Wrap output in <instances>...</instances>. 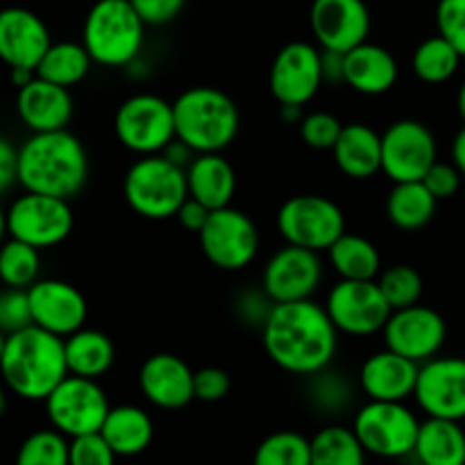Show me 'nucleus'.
I'll use <instances>...</instances> for the list:
<instances>
[{
  "instance_id": "1",
  "label": "nucleus",
  "mask_w": 465,
  "mask_h": 465,
  "mask_svg": "<svg viewBox=\"0 0 465 465\" xmlns=\"http://www.w3.org/2000/svg\"><path fill=\"white\" fill-rule=\"evenodd\" d=\"M263 350L282 371L313 377L327 371L336 357L339 331L325 307L313 300L275 304L262 330Z\"/></svg>"
},
{
  "instance_id": "2",
  "label": "nucleus",
  "mask_w": 465,
  "mask_h": 465,
  "mask_svg": "<svg viewBox=\"0 0 465 465\" xmlns=\"http://www.w3.org/2000/svg\"><path fill=\"white\" fill-rule=\"evenodd\" d=\"M89 182V154L84 145L64 132L32 134L18 148V184L25 193L50 195L71 203Z\"/></svg>"
},
{
  "instance_id": "3",
  "label": "nucleus",
  "mask_w": 465,
  "mask_h": 465,
  "mask_svg": "<svg viewBox=\"0 0 465 465\" xmlns=\"http://www.w3.org/2000/svg\"><path fill=\"white\" fill-rule=\"evenodd\" d=\"M0 375L18 398L45 402L68 377L64 339L35 325L7 336L0 359Z\"/></svg>"
},
{
  "instance_id": "4",
  "label": "nucleus",
  "mask_w": 465,
  "mask_h": 465,
  "mask_svg": "<svg viewBox=\"0 0 465 465\" xmlns=\"http://www.w3.org/2000/svg\"><path fill=\"white\" fill-rule=\"evenodd\" d=\"M175 139L195 154L223 153L239 134L241 116L234 100L213 86H191L173 103Z\"/></svg>"
},
{
  "instance_id": "5",
  "label": "nucleus",
  "mask_w": 465,
  "mask_h": 465,
  "mask_svg": "<svg viewBox=\"0 0 465 465\" xmlns=\"http://www.w3.org/2000/svg\"><path fill=\"white\" fill-rule=\"evenodd\" d=\"M145 23L130 0H98L82 27V45L100 66L123 68L139 57Z\"/></svg>"
},
{
  "instance_id": "6",
  "label": "nucleus",
  "mask_w": 465,
  "mask_h": 465,
  "mask_svg": "<svg viewBox=\"0 0 465 465\" xmlns=\"http://www.w3.org/2000/svg\"><path fill=\"white\" fill-rule=\"evenodd\" d=\"M123 193L134 213L148 221H166L177 216L182 204L189 200L186 171L162 154L141 157L127 168Z\"/></svg>"
},
{
  "instance_id": "7",
  "label": "nucleus",
  "mask_w": 465,
  "mask_h": 465,
  "mask_svg": "<svg viewBox=\"0 0 465 465\" xmlns=\"http://www.w3.org/2000/svg\"><path fill=\"white\" fill-rule=\"evenodd\" d=\"M114 132L123 148L153 157L175 141L173 103L154 94H136L123 100L114 116Z\"/></svg>"
},
{
  "instance_id": "8",
  "label": "nucleus",
  "mask_w": 465,
  "mask_h": 465,
  "mask_svg": "<svg viewBox=\"0 0 465 465\" xmlns=\"http://www.w3.org/2000/svg\"><path fill=\"white\" fill-rule=\"evenodd\" d=\"M277 230L286 245L325 252L345 234V213L325 195H295L277 212Z\"/></svg>"
},
{
  "instance_id": "9",
  "label": "nucleus",
  "mask_w": 465,
  "mask_h": 465,
  "mask_svg": "<svg viewBox=\"0 0 465 465\" xmlns=\"http://www.w3.org/2000/svg\"><path fill=\"white\" fill-rule=\"evenodd\" d=\"M352 431L366 454L402 459L416 450L420 420L404 402H366L354 416Z\"/></svg>"
},
{
  "instance_id": "10",
  "label": "nucleus",
  "mask_w": 465,
  "mask_h": 465,
  "mask_svg": "<svg viewBox=\"0 0 465 465\" xmlns=\"http://www.w3.org/2000/svg\"><path fill=\"white\" fill-rule=\"evenodd\" d=\"M44 404L53 430L68 440L100 434L112 411L107 393L98 381L73 375H68Z\"/></svg>"
},
{
  "instance_id": "11",
  "label": "nucleus",
  "mask_w": 465,
  "mask_h": 465,
  "mask_svg": "<svg viewBox=\"0 0 465 465\" xmlns=\"http://www.w3.org/2000/svg\"><path fill=\"white\" fill-rule=\"evenodd\" d=\"M436 136L425 123L402 118L386 127L381 134V173L393 184L422 182L430 168L439 162Z\"/></svg>"
},
{
  "instance_id": "12",
  "label": "nucleus",
  "mask_w": 465,
  "mask_h": 465,
  "mask_svg": "<svg viewBox=\"0 0 465 465\" xmlns=\"http://www.w3.org/2000/svg\"><path fill=\"white\" fill-rule=\"evenodd\" d=\"M71 203L50 195L25 193L7 209V234L36 250L64 243L73 232Z\"/></svg>"
},
{
  "instance_id": "13",
  "label": "nucleus",
  "mask_w": 465,
  "mask_h": 465,
  "mask_svg": "<svg viewBox=\"0 0 465 465\" xmlns=\"http://www.w3.org/2000/svg\"><path fill=\"white\" fill-rule=\"evenodd\" d=\"M325 312L339 334L372 336L384 331L391 318L389 302L375 282L339 280L327 293Z\"/></svg>"
},
{
  "instance_id": "14",
  "label": "nucleus",
  "mask_w": 465,
  "mask_h": 465,
  "mask_svg": "<svg viewBox=\"0 0 465 465\" xmlns=\"http://www.w3.org/2000/svg\"><path fill=\"white\" fill-rule=\"evenodd\" d=\"M204 257L221 271H241L259 252V230L248 213L234 207L212 212L198 234Z\"/></svg>"
},
{
  "instance_id": "15",
  "label": "nucleus",
  "mask_w": 465,
  "mask_h": 465,
  "mask_svg": "<svg viewBox=\"0 0 465 465\" xmlns=\"http://www.w3.org/2000/svg\"><path fill=\"white\" fill-rule=\"evenodd\" d=\"M322 82V53L307 41H291L272 59L268 84L280 107H304L316 98Z\"/></svg>"
},
{
  "instance_id": "16",
  "label": "nucleus",
  "mask_w": 465,
  "mask_h": 465,
  "mask_svg": "<svg viewBox=\"0 0 465 465\" xmlns=\"http://www.w3.org/2000/svg\"><path fill=\"white\" fill-rule=\"evenodd\" d=\"M381 334L386 350L420 366L440 352L448 336V325L439 312L416 304L391 313Z\"/></svg>"
},
{
  "instance_id": "17",
  "label": "nucleus",
  "mask_w": 465,
  "mask_h": 465,
  "mask_svg": "<svg viewBox=\"0 0 465 465\" xmlns=\"http://www.w3.org/2000/svg\"><path fill=\"white\" fill-rule=\"evenodd\" d=\"M413 398L427 418L465 420V359L434 357L420 363Z\"/></svg>"
},
{
  "instance_id": "18",
  "label": "nucleus",
  "mask_w": 465,
  "mask_h": 465,
  "mask_svg": "<svg viewBox=\"0 0 465 465\" xmlns=\"http://www.w3.org/2000/svg\"><path fill=\"white\" fill-rule=\"evenodd\" d=\"M322 282V262L312 250L284 245L268 259L262 289L275 304L312 300Z\"/></svg>"
},
{
  "instance_id": "19",
  "label": "nucleus",
  "mask_w": 465,
  "mask_h": 465,
  "mask_svg": "<svg viewBox=\"0 0 465 465\" xmlns=\"http://www.w3.org/2000/svg\"><path fill=\"white\" fill-rule=\"evenodd\" d=\"M309 21L321 50L330 53L348 54L371 35V12L363 0H313Z\"/></svg>"
},
{
  "instance_id": "20",
  "label": "nucleus",
  "mask_w": 465,
  "mask_h": 465,
  "mask_svg": "<svg viewBox=\"0 0 465 465\" xmlns=\"http://www.w3.org/2000/svg\"><path fill=\"white\" fill-rule=\"evenodd\" d=\"M32 325L48 334L68 339L84 330L89 307L80 289L62 280H39L27 289Z\"/></svg>"
},
{
  "instance_id": "21",
  "label": "nucleus",
  "mask_w": 465,
  "mask_h": 465,
  "mask_svg": "<svg viewBox=\"0 0 465 465\" xmlns=\"http://www.w3.org/2000/svg\"><path fill=\"white\" fill-rule=\"evenodd\" d=\"M53 45L45 23L25 7L0 9V62L35 71Z\"/></svg>"
},
{
  "instance_id": "22",
  "label": "nucleus",
  "mask_w": 465,
  "mask_h": 465,
  "mask_svg": "<svg viewBox=\"0 0 465 465\" xmlns=\"http://www.w3.org/2000/svg\"><path fill=\"white\" fill-rule=\"evenodd\" d=\"M193 377L195 372L184 359L177 354L159 352L145 359L141 366L139 386L150 404L166 411H177L195 400Z\"/></svg>"
},
{
  "instance_id": "23",
  "label": "nucleus",
  "mask_w": 465,
  "mask_h": 465,
  "mask_svg": "<svg viewBox=\"0 0 465 465\" xmlns=\"http://www.w3.org/2000/svg\"><path fill=\"white\" fill-rule=\"evenodd\" d=\"M420 366L391 350L371 354L359 371V384L368 402H407L416 393Z\"/></svg>"
},
{
  "instance_id": "24",
  "label": "nucleus",
  "mask_w": 465,
  "mask_h": 465,
  "mask_svg": "<svg viewBox=\"0 0 465 465\" xmlns=\"http://www.w3.org/2000/svg\"><path fill=\"white\" fill-rule=\"evenodd\" d=\"M16 112L32 134L64 132L73 121L71 91L35 77L16 94Z\"/></svg>"
},
{
  "instance_id": "25",
  "label": "nucleus",
  "mask_w": 465,
  "mask_h": 465,
  "mask_svg": "<svg viewBox=\"0 0 465 465\" xmlns=\"http://www.w3.org/2000/svg\"><path fill=\"white\" fill-rule=\"evenodd\" d=\"M398 62L377 44H361L343 59V84L361 95H381L398 82Z\"/></svg>"
},
{
  "instance_id": "26",
  "label": "nucleus",
  "mask_w": 465,
  "mask_h": 465,
  "mask_svg": "<svg viewBox=\"0 0 465 465\" xmlns=\"http://www.w3.org/2000/svg\"><path fill=\"white\" fill-rule=\"evenodd\" d=\"M189 198L198 200L209 212L230 207L236 193L234 166L221 153L198 154L186 168Z\"/></svg>"
},
{
  "instance_id": "27",
  "label": "nucleus",
  "mask_w": 465,
  "mask_h": 465,
  "mask_svg": "<svg viewBox=\"0 0 465 465\" xmlns=\"http://www.w3.org/2000/svg\"><path fill=\"white\" fill-rule=\"evenodd\" d=\"M331 154L343 175L368 180L381 171V134L366 123H350L343 125Z\"/></svg>"
},
{
  "instance_id": "28",
  "label": "nucleus",
  "mask_w": 465,
  "mask_h": 465,
  "mask_svg": "<svg viewBox=\"0 0 465 465\" xmlns=\"http://www.w3.org/2000/svg\"><path fill=\"white\" fill-rule=\"evenodd\" d=\"M100 436L107 440L116 457H136V454H143L153 443V418L134 404L112 407L103 430H100Z\"/></svg>"
},
{
  "instance_id": "29",
  "label": "nucleus",
  "mask_w": 465,
  "mask_h": 465,
  "mask_svg": "<svg viewBox=\"0 0 465 465\" xmlns=\"http://www.w3.org/2000/svg\"><path fill=\"white\" fill-rule=\"evenodd\" d=\"M64 352H66L68 375L82 380H98L107 375L116 359L112 339L103 331L86 330V327L64 339Z\"/></svg>"
},
{
  "instance_id": "30",
  "label": "nucleus",
  "mask_w": 465,
  "mask_h": 465,
  "mask_svg": "<svg viewBox=\"0 0 465 465\" xmlns=\"http://www.w3.org/2000/svg\"><path fill=\"white\" fill-rule=\"evenodd\" d=\"M413 454L420 465H465V431L461 422L427 418L420 422Z\"/></svg>"
},
{
  "instance_id": "31",
  "label": "nucleus",
  "mask_w": 465,
  "mask_h": 465,
  "mask_svg": "<svg viewBox=\"0 0 465 465\" xmlns=\"http://www.w3.org/2000/svg\"><path fill=\"white\" fill-rule=\"evenodd\" d=\"M330 263L341 280L348 282H375L381 271L380 250L366 236L345 232L330 250Z\"/></svg>"
},
{
  "instance_id": "32",
  "label": "nucleus",
  "mask_w": 465,
  "mask_h": 465,
  "mask_svg": "<svg viewBox=\"0 0 465 465\" xmlns=\"http://www.w3.org/2000/svg\"><path fill=\"white\" fill-rule=\"evenodd\" d=\"M439 200L427 191L422 182L393 184L386 200V216L398 230L416 232L434 218Z\"/></svg>"
},
{
  "instance_id": "33",
  "label": "nucleus",
  "mask_w": 465,
  "mask_h": 465,
  "mask_svg": "<svg viewBox=\"0 0 465 465\" xmlns=\"http://www.w3.org/2000/svg\"><path fill=\"white\" fill-rule=\"evenodd\" d=\"M94 59L89 57L86 48L75 41H59L48 48L44 59L36 66V77L57 84L62 89H71V86L80 84L86 75Z\"/></svg>"
},
{
  "instance_id": "34",
  "label": "nucleus",
  "mask_w": 465,
  "mask_h": 465,
  "mask_svg": "<svg viewBox=\"0 0 465 465\" xmlns=\"http://www.w3.org/2000/svg\"><path fill=\"white\" fill-rule=\"evenodd\" d=\"M312 465H366V450L352 427L327 425L309 439Z\"/></svg>"
},
{
  "instance_id": "35",
  "label": "nucleus",
  "mask_w": 465,
  "mask_h": 465,
  "mask_svg": "<svg viewBox=\"0 0 465 465\" xmlns=\"http://www.w3.org/2000/svg\"><path fill=\"white\" fill-rule=\"evenodd\" d=\"M461 54L443 39V36H430L416 48L411 59V68L418 80L425 84H443L459 71Z\"/></svg>"
},
{
  "instance_id": "36",
  "label": "nucleus",
  "mask_w": 465,
  "mask_h": 465,
  "mask_svg": "<svg viewBox=\"0 0 465 465\" xmlns=\"http://www.w3.org/2000/svg\"><path fill=\"white\" fill-rule=\"evenodd\" d=\"M41 271L39 250L32 245L9 239L0 245V282L9 289L27 291L36 284Z\"/></svg>"
},
{
  "instance_id": "37",
  "label": "nucleus",
  "mask_w": 465,
  "mask_h": 465,
  "mask_svg": "<svg viewBox=\"0 0 465 465\" xmlns=\"http://www.w3.org/2000/svg\"><path fill=\"white\" fill-rule=\"evenodd\" d=\"M252 465H312V443L298 431H275L259 443Z\"/></svg>"
},
{
  "instance_id": "38",
  "label": "nucleus",
  "mask_w": 465,
  "mask_h": 465,
  "mask_svg": "<svg viewBox=\"0 0 465 465\" xmlns=\"http://www.w3.org/2000/svg\"><path fill=\"white\" fill-rule=\"evenodd\" d=\"M381 295L389 302L391 312H400V309H409L420 304L422 298V277L420 272L407 263H398V266L386 268L377 280Z\"/></svg>"
},
{
  "instance_id": "39",
  "label": "nucleus",
  "mask_w": 465,
  "mask_h": 465,
  "mask_svg": "<svg viewBox=\"0 0 465 465\" xmlns=\"http://www.w3.org/2000/svg\"><path fill=\"white\" fill-rule=\"evenodd\" d=\"M71 440L54 430H39L27 436L16 452V465H68Z\"/></svg>"
},
{
  "instance_id": "40",
  "label": "nucleus",
  "mask_w": 465,
  "mask_h": 465,
  "mask_svg": "<svg viewBox=\"0 0 465 465\" xmlns=\"http://www.w3.org/2000/svg\"><path fill=\"white\" fill-rule=\"evenodd\" d=\"M309 380H312V384H309V400L321 411H345L348 404L352 402V389H350L348 380L341 377L339 372L327 368V371L318 372V375L309 377Z\"/></svg>"
},
{
  "instance_id": "41",
  "label": "nucleus",
  "mask_w": 465,
  "mask_h": 465,
  "mask_svg": "<svg viewBox=\"0 0 465 465\" xmlns=\"http://www.w3.org/2000/svg\"><path fill=\"white\" fill-rule=\"evenodd\" d=\"M341 132H343V123L334 114L327 112L304 114L302 123H300V136L313 150H330L331 153Z\"/></svg>"
},
{
  "instance_id": "42",
  "label": "nucleus",
  "mask_w": 465,
  "mask_h": 465,
  "mask_svg": "<svg viewBox=\"0 0 465 465\" xmlns=\"http://www.w3.org/2000/svg\"><path fill=\"white\" fill-rule=\"evenodd\" d=\"M436 25L461 59L465 57V0H439L436 5Z\"/></svg>"
},
{
  "instance_id": "43",
  "label": "nucleus",
  "mask_w": 465,
  "mask_h": 465,
  "mask_svg": "<svg viewBox=\"0 0 465 465\" xmlns=\"http://www.w3.org/2000/svg\"><path fill=\"white\" fill-rule=\"evenodd\" d=\"M32 327V312L27 291L7 289L0 293V331L12 336L16 331Z\"/></svg>"
},
{
  "instance_id": "44",
  "label": "nucleus",
  "mask_w": 465,
  "mask_h": 465,
  "mask_svg": "<svg viewBox=\"0 0 465 465\" xmlns=\"http://www.w3.org/2000/svg\"><path fill=\"white\" fill-rule=\"evenodd\" d=\"M116 452L100 434L80 436L71 440L68 465H116Z\"/></svg>"
},
{
  "instance_id": "45",
  "label": "nucleus",
  "mask_w": 465,
  "mask_h": 465,
  "mask_svg": "<svg viewBox=\"0 0 465 465\" xmlns=\"http://www.w3.org/2000/svg\"><path fill=\"white\" fill-rule=\"evenodd\" d=\"M230 389H232L230 375H227L223 368L207 366L195 371L193 393H195V400H200V402H207V404L221 402V400L230 393Z\"/></svg>"
},
{
  "instance_id": "46",
  "label": "nucleus",
  "mask_w": 465,
  "mask_h": 465,
  "mask_svg": "<svg viewBox=\"0 0 465 465\" xmlns=\"http://www.w3.org/2000/svg\"><path fill=\"white\" fill-rule=\"evenodd\" d=\"M461 177L463 175L457 171L454 163L436 162L434 166L430 168V173L422 177V184L427 186V191H430L436 200H448L459 191V186H461Z\"/></svg>"
},
{
  "instance_id": "47",
  "label": "nucleus",
  "mask_w": 465,
  "mask_h": 465,
  "mask_svg": "<svg viewBox=\"0 0 465 465\" xmlns=\"http://www.w3.org/2000/svg\"><path fill=\"white\" fill-rule=\"evenodd\" d=\"M130 3L145 25H166L180 16L186 0H130Z\"/></svg>"
},
{
  "instance_id": "48",
  "label": "nucleus",
  "mask_w": 465,
  "mask_h": 465,
  "mask_svg": "<svg viewBox=\"0 0 465 465\" xmlns=\"http://www.w3.org/2000/svg\"><path fill=\"white\" fill-rule=\"evenodd\" d=\"M272 307H275V302L263 293V289L245 291V293L239 295V300H236V313L241 316V321L248 322V325H257L259 330H263Z\"/></svg>"
},
{
  "instance_id": "49",
  "label": "nucleus",
  "mask_w": 465,
  "mask_h": 465,
  "mask_svg": "<svg viewBox=\"0 0 465 465\" xmlns=\"http://www.w3.org/2000/svg\"><path fill=\"white\" fill-rule=\"evenodd\" d=\"M18 182V150L0 136V195Z\"/></svg>"
},
{
  "instance_id": "50",
  "label": "nucleus",
  "mask_w": 465,
  "mask_h": 465,
  "mask_svg": "<svg viewBox=\"0 0 465 465\" xmlns=\"http://www.w3.org/2000/svg\"><path fill=\"white\" fill-rule=\"evenodd\" d=\"M209 216H212V212H209L204 204H200L198 200L189 198L184 204H182L175 218L180 221V225L184 227V230L193 232V234H200V232L204 230V225H207Z\"/></svg>"
},
{
  "instance_id": "51",
  "label": "nucleus",
  "mask_w": 465,
  "mask_h": 465,
  "mask_svg": "<svg viewBox=\"0 0 465 465\" xmlns=\"http://www.w3.org/2000/svg\"><path fill=\"white\" fill-rule=\"evenodd\" d=\"M322 53V80L330 84H339L343 82V59L345 54L330 53V50H321Z\"/></svg>"
},
{
  "instance_id": "52",
  "label": "nucleus",
  "mask_w": 465,
  "mask_h": 465,
  "mask_svg": "<svg viewBox=\"0 0 465 465\" xmlns=\"http://www.w3.org/2000/svg\"><path fill=\"white\" fill-rule=\"evenodd\" d=\"M162 157L168 159V162H171V163H175V166L184 168V171H186V168L191 166V162H193V159L198 157V154H195L193 150L189 148V145L182 143L180 139H175L171 145H168L166 150H163Z\"/></svg>"
},
{
  "instance_id": "53",
  "label": "nucleus",
  "mask_w": 465,
  "mask_h": 465,
  "mask_svg": "<svg viewBox=\"0 0 465 465\" xmlns=\"http://www.w3.org/2000/svg\"><path fill=\"white\" fill-rule=\"evenodd\" d=\"M452 163L465 177V125L457 132V136L452 141Z\"/></svg>"
},
{
  "instance_id": "54",
  "label": "nucleus",
  "mask_w": 465,
  "mask_h": 465,
  "mask_svg": "<svg viewBox=\"0 0 465 465\" xmlns=\"http://www.w3.org/2000/svg\"><path fill=\"white\" fill-rule=\"evenodd\" d=\"M35 77H36V73L35 71H27V68H12V71H9V80H12V84L16 86L18 91H21L23 86L30 84V82L35 80Z\"/></svg>"
},
{
  "instance_id": "55",
  "label": "nucleus",
  "mask_w": 465,
  "mask_h": 465,
  "mask_svg": "<svg viewBox=\"0 0 465 465\" xmlns=\"http://www.w3.org/2000/svg\"><path fill=\"white\" fill-rule=\"evenodd\" d=\"M280 118L284 123H302L304 112L302 107H293V104H286V107H280Z\"/></svg>"
},
{
  "instance_id": "56",
  "label": "nucleus",
  "mask_w": 465,
  "mask_h": 465,
  "mask_svg": "<svg viewBox=\"0 0 465 465\" xmlns=\"http://www.w3.org/2000/svg\"><path fill=\"white\" fill-rule=\"evenodd\" d=\"M5 236H7V212L0 204V245L5 243Z\"/></svg>"
},
{
  "instance_id": "57",
  "label": "nucleus",
  "mask_w": 465,
  "mask_h": 465,
  "mask_svg": "<svg viewBox=\"0 0 465 465\" xmlns=\"http://www.w3.org/2000/svg\"><path fill=\"white\" fill-rule=\"evenodd\" d=\"M457 107H459V116L463 118L465 123V82L461 84V89H459V95H457Z\"/></svg>"
},
{
  "instance_id": "58",
  "label": "nucleus",
  "mask_w": 465,
  "mask_h": 465,
  "mask_svg": "<svg viewBox=\"0 0 465 465\" xmlns=\"http://www.w3.org/2000/svg\"><path fill=\"white\" fill-rule=\"evenodd\" d=\"M5 404H7V400H5V391H3V386H0V416L5 413Z\"/></svg>"
},
{
  "instance_id": "59",
  "label": "nucleus",
  "mask_w": 465,
  "mask_h": 465,
  "mask_svg": "<svg viewBox=\"0 0 465 465\" xmlns=\"http://www.w3.org/2000/svg\"><path fill=\"white\" fill-rule=\"evenodd\" d=\"M5 341H7V336L0 331V359H3V350H5Z\"/></svg>"
}]
</instances>
